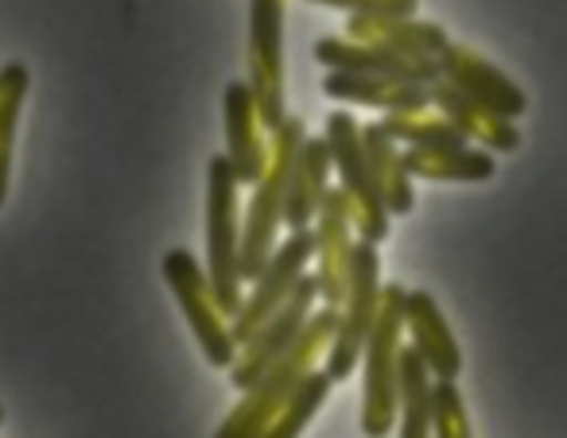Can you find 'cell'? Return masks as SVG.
I'll use <instances>...</instances> for the list:
<instances>
[{"label":"cell","mask_w":567,"mask_h":438,"mask_svg":"<svg viewBox=\"0 0 567 438\" xmlns=\"http://www.w3.org/2000/svg\"><path fill=\"white\" fill-rule=\"evenodd\" d=\"M334 322H339V311L319 303L316 311H311L303 334L296 337L292 350L284 353L257 384H249V388L241 392V399L229 407V415L221 419V427L214 430V438H257L260 430L276 419V411L292 399V392L303 384V376H308L311 368H319V361L327 357V345H331V337H334Z\"/></svg>","instance_id":"obj_1"},{"label":"cell","mask_w":567,"mask_h":438,"mask_svg":"<svg viewBox=\"0 0 567 438\" xmlns=\"http://www.w3.org/2000/svg\"><path fill=\"white\" fill-rule=\"evenodd\" d=\"M308 128L300 117H284L280 128L268 136V164L265 175L252 182L249 210L241 218V283H252L265 272L268 257L276 252V237L284 226V198H288V179H292L296 156H300Z\"/></svg>","instance_id":"obj_2"},{"label":"cell","mask_w":567,"mask_h":438,"mask_svg":"<svg viewBox=\"0 0 567 438\" xmlns=\"http://www.w3.org/2000/svg\"><path fill=\"white\" fill-rule=\"evenodd\" d=\"M404 283H381V306L362 350V435L389 438L396 427L401 396V350H404Z\"/></svg>","instance_id":"obj_3"},{"label":"cell","mask_w":567,"mask_h":438,"mask_svg":"<svg viewBox=\"0 0 567 438\" xmlns=\"http://www.w3.org/2000/svg\"><path fill=\"white\" fill-rule=\"evenodd\" d=\"M234 167L226 156H214L206 167V283L214 291V303L221 306L226 319H234L245 299L241 283V202H237Z\"/></svg>","instance_id":"obj_4"},{"label":"cell","mask_w":567,"mask_h":438,"mask_svg":"<svg viewBox=\"0 0 567 438\" xmlns=\"http://www.w3.org/2000/svg\"><path fill=\"white\" fill-rule=\"evenodd\" d=\"M378 306H381V252L370 241H354L347 291H342V303L334 306L339 322H334V337L323 357V368L331 380H350L354 376L365 350V337H370L373 322H378Z\"/></svg>","instance_id":"obj_5"},{"label":"cell","mask_w":567,"mask_h":438,"mask_svg":"<svg viewBox=\"0 0 567 438\" xmlns=\"http://www.w3.org/2000/svg\"><path fill=\"white\" fill-rule=\"evenodd\" d=\"M327 148H331V164L339 175V190L350 198V210H354V237L358 241L381 244L389 237V210L381 202L378 187H373L370 164H365V148H362V121H354V113L334 109L327 117V133H323Z\"/></svg>","instance_id":"obj_6"},{"label":"cell","mask_w":567,"mask_h":438,"mask_svg":"<svg viewBox=\"0 0 567 438\" xmlns=\"http://www.w3.org/2000/svg\"><path fill=\"white\" fill-rule=\"evenodd\" d=\"M164 280L172 288L179 311L187 314L190 334L198 337V350L214 368H229L237 357V342L229 334V319L214 303V291L206 283V272L190 249H172L164 257Z\"/></svg>","instance_id":"obj_7"},{"label":"cell","mask_w":567,"mask_h":438,"mask_svg":"<svg viewBox=\"0 0 567 438\" xmlns=\"http://www.w3.org/2000/svg\"><path fill=\"white\" fill-rule=\"evenodd\" d=\"M311 257H316V237H311V229H292L284 241H276V252L268 257L265 272L252 280V291L241 299L237 314L229 319V334H234L237 350L292 299L296 283L308 275Z\"/></svg>","instance_id":"obj_8"},{"label":"cell","mask_w":567,"mask_h":438,"mask_svg":"<svg viewBox=\"0 0 567 438\" xmlns=\"http://www.w3.org/2000/svg\"><path fill=\"white\" fill-rule=\"evenodd\" d=\"M249 90L260 128L272 133L288 117L284 86V0H249Z\"/></svg>","instance_id":"obj_9"},{"label":"cell","mask_w":567,"mask_h":438,"mask_svg":"<svg viewBox=\"0 0 567 438\" xmlns=\"http://www.w3.org/2000/svg\"><path fill=\"white\" fill-rule=\"evenodd\" d=\"M319 306V288L316 280H311V272L303 275L300 283H296L292 299L280 306V311L272 314V319L265 322V326L257 330V334L249 337V342L237 350L234 365L226 368L229 380H234V388H249V384H257L260 376L268 373V368L276 365V361L284 357V353L292 350L296 337L303 334V326H308L311 311Z\"/></svg>","instance_id":"obj_10"},{"label":"cell","mask_w":567,"mask_h":438,"mask_svg":"<svg viewBox=\"0 0 567 438\" xmlns=\"http://www.w3.org/2000/svg\"><path fill=\"white\" fill-rule=\"evenodd\" d=\"M311 237H316V280L319 288V303L323 306H339L342 291H347V275H350V252H354V210H350V198L339 187H331L323 195L316 221H311Z\"/></svg>","instance_id":"obj_11"},{"label":"cell","mask_w":567,"mask_h":438,"mask_svg":"<svg viewBox=\"0 0 567 438\" xmlns=\"http://www.w3.org/2000/svg\"><path fill=\"white\" fill-rule=\"evenodd\" d=\"M440 79H447L451 86L463 90L466 97H474L478 105H486V109L502 113V117H509V121H517L520 113L528 109L525 90H520L509 74H502L489 59H482L478 51H471V48H458V43H451L440 55Z\"/></svg>","instance_id":"obj_12"},{"label":"cell","mask_w":567,"mask_h":438,"mask_svg":"<svg viewBox=\"0 0 567 438\" xmlns=\"http://www.w3.org/2000/svg\"><path fill=\"white\" fill-rule=\"evenodd\" d=\"M347 40L370 43V48H381L389 55H401L409 63H435L440 66V55L451 48L447 32L432 20L420 17H347Z\"/></svg>","instance_id":"obj_13"},{"label":"cell","mask_w":567,"mask_h":438,"mask_svg":"<svg viewBox=\"0 0 567 438\" xmlns=\"http://www.w3.org/2000/svg\"><path fill=\"white\" fill-rule=\"evenodd\" d=\"M404 334L435 380H455L463 373V350H458L455 330L447 326L432 291L416 288L404 295Z\"/></svg>","instance_id":"obj_14"},{"label":"cell","mask_w":567,"mask_h":438,"mask_svg":"<svg viewBox=\"0 0 567 438\" xmlns=\"http://www.w3.org/2000/svg\"><path fill=\"white\" fill-rule=\"evenodd\" d=\"M221 113H226V159L234 167L237 182L252 187L265 175L268 164V136L260 128L257 102H252L249 82H229L221 94Z\"/></svg>","instance_id":"obj_15"},{"label":"cell","mask_w":567,"mask_h":438,"mask_svg":"<svg viewBox=\"0 0 567 438\" xmlns=\"http://www.w3.org/2000/svg\"><path fill=\"white\" fill-rule=\"evenodd\" d=\"M427 102H432V109L443 113V117H447L451 125L466 136V140L478 144V148L494 152V156L520 148L517 121H509V117H502V113L478 105L474 97H466L463 90L451 86L447 79H435L432 86H427Z\"/></svg>","instance_id":"obj_16"},{"label":"cell","mask_w":567,"mask_h":438,"mask_svg":"<svg viewBox=\"0 0 567 438\" xmlns=\"http://www.w3.org/2000/svg\"><path fill=\"white\" fill-rule=\"evenodd\" d=\"M316 59L327 71H342V74H381V79H396V82H416V86H432L440 79V66L435 63H409L401 55H389L381 48L370 43L347 40V35H323L316 43Z\"/></svg>","instance_id":"obj_17"},{"label":"cell","mask_w":567,"mask_h":438,"mask_svg":"<svg viewBox=\"0 0 567 438\" xmlns=\"http://www.w3.org/2000/svg\"><path fill=\"white\" fill-rule=\"evenodd\" d=\"M331 148H327L323 136H308L296 156L292 179H288V198H284V229H311L319 206H323V195L331 190Z\"/></svg>","instance_id":"obj_18"},{"label":"cell","mask_w":567,"mask_h":438,"mask_svg":"<svg viewBox=\"0 0 567 438\" xmlns=\"http://www.w3.org/2000/svg\"><path fill=\"white\" fill-rule=\"evenodd\" d=\"M323 94L334 97V102H350V105H365V109H378V113H385V117H389V113L432 109V102H427V86H416V82L381 79V74L327 71Z\"/></svg>","instance_id":"obj_19"},{"label":"cell","mask_w":567,"mask_h":438,"mask_svg":"<svg viewBox=\"0 0 567 438\" xmlns=\"http://www.w3.org/2000/svg\"><path fill=\"white\" fill-rule=\"evenodd\" d=\"M362 148L365 164H370L373 187H378L381 202H385L389 218H404L416 206V179L404 167V148L381 128V121L362 125Z\"/></svg>","instance_id":"obj_20"},{"label":"cell","mask_w":567,"mask_h":438,"mask_svg":"<svg viewBox=\"0 0 567 438\" xmlns=\"http://www.w3.org/2000/svg\"><path fill=\"white\" fill-rule=\"evenodd\" d=\"M404 167L412 179L427 182H486L494 179L497 159L494 152L478 144H458V148H404Z\"/></svg>","instance_id":"obj_21"},{"label":"cell","mask_w":567,"mask_h":438,"mask_svg":"<svg viewBox=\"0 0 567 438\" xmlns=\"http://www.w3.org/2000/svg\"><path fill=\"white\" fill-rule=\"evenodd\" d=\"M432 384L435 376L412 345L401 350V396H396V438H432Z\"/></svg>","instance_id":"obj_22"},{"label":"cell","mask_w":567,"mask_h":438,"mask_svg":"<svg viewBox=\"0 0 567 438\" xmlns=\"http://www.w3.org/2000/svg\"><path fill=\"white\" fill-rule=\"evenodd\" d=\"M28 90H32V74H28L24 63L0 66V206L9 198L12 148H17V128H20L24 102H28Z\"/></svg>","instance_id":"obj_23"},{"label":"cell","mask_w":567,"mask_h":438,"mask_svg":"<svg viewBox=\"0 0 567 438\" xmlns=\"http://www.w3.org/2000/svg\"><path fill=\"white\" fill-rule=\"evenodd\" d=\"M381 128H385L401 148H458V144H471L447 117H443V113H435V109L389 113V117H381Z\"/></svg>","instance_id":"obj_24"},{"label":"cell","mask_w":567,"mask_h":438,"mask_svg":"<svg viewBox=\"0 0 567 438\" xmlns=\"http://www.w3.org/2000/svg\"><path fill=\"white\" fill-rule=\"evenodd\" d=\"M331 376H327V368H311L308 376H303V384L292 392V399L276 411V419L268 423L265 430H260L257 438H300L303 427H308L311 419H316V411L327 404V396H331Z\"/></svg>","instance_id":"obj_25"},{"label":"cell","mask_w":567,"mask_h":438,"mask_svg":"<svg viewBox=\"0 0 567 438\" xmlns=\"http://www.w3.org/2000/svg\"><path fill=\"white\" fill-rule=\"evenodd\" d=\"M432 438H474L471 415H466L463 392L455 380L432 384Z\"/></svg>","instance_id":"obj_26"},{"label":"cell","mask_w":567,"mask_h":438,"mask_svg":"<svg viewBox=\"0 0 567 438\" xmlns=\"http://www.w3.org/2000/svg\"><path fill=\"white\" fill-rule=\"evenodd\" d=\"M323 9H339L347 17H416L420 0H308Z\"/></svg>","instance_id":"obj_27"},{"label":"cell","mask_w":567,"mask_h":438,"mask_svg":"<svg viewBox=\"0 0 567 438\" xmlns=\"http://www.w3.org/2000/svg\"><path fill=\"white\" fill-rule=\"evenodd\" d=\"M0 423H4V407H0Z\"/></svg>","instance_id":"obj_28"}]
</instances>
